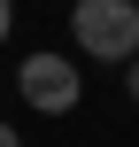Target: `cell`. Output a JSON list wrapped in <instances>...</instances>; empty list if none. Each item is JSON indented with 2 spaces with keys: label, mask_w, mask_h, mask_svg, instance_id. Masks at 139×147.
<instances>
[{
  "label": "cell",
  "mask_w": 139,
  "mask_h": 147,
  "mask_svg": "<svg viewBox=\"0 0 139 147\" xmlns=\"http://www.w3.org/2000/svg\"><path fill=\"white\" fill-rule=\"evenodd\" d=\"M132 101H139V54H132Z\"/></svg>",
  "instance_id": "5b68a950"
},
{
  "label": "cell",
  "mask_w": 139,
  "mask_h": 147,
  "mask_svg": "<svg viewBox=\"0 0 139 147\" xmlns=\"http://www.w3.org/2000/svg\"><path fill=\"white\" fill-rule=\"evenodd\" d=\"M0 147H23V140H15V124H0Z\"/></svg>",
  "instance_id": "277c9868"
},
{
  "label": "cell",
  "mask_w": 139,
  "mask_h": 147,
  "mask_svg": "<svg viewBox=\"0 0 139 147\" xmlns=\"http://www.w3.org/2000/svg\"><path fill=\"white\" fill-rule=\"evenodd\" d=\"M8 23H15V8H8V0H0V47H8Z\"/></svg>",
  "instance_id": "3957f363"
},
{
  "label": "cell",
  "mask_w": 139,
  "mask_h": 147,
  "mask_svg": "<svg viewBox=\"0 0 139 147\" xmlns=\"http://www.w3.org/2000/svg\"><path fill=\"white\" fill-rule=\"evenodd\" d=\"M70 31L93 62H132L139 54V0H77Z\"/></svg>",
  "instance_id": "6da1fadb"
},
{
  "label": "cell",
  "mask_w": 139,
  "mask_h": 147,
  "mask_svg": "<svg viewBox=\"0 0 139 147\" xmlns=\"http://www.w3.org/2000/svg\"><path fill=\"white\" fill-rule=\"evenodd\" d=\"M15 85H23V101H31L39 116H70V109L85 101V78H77L70 54H31V62L15 70Z\"/></svg>",
  "instance_id": "7a4b0ae2"
}]
</instances>
